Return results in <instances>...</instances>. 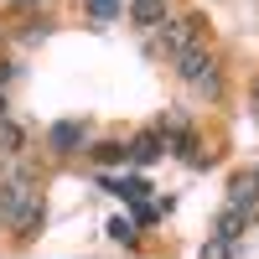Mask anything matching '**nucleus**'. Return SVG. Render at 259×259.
<instances>
[{
    "mask_svg": "<svg viewBox=\"0 0 259 259\" xmlns=\"http://www.w3.org/2000/svg\"><path fill=\"white\" fill-rule=\"evenodd\" d=\"M177 73L192 83V89H197V83H207V78H218V57H212L207 47H202V41H197V47H187L182 57H177Z\"/></svg>",
    "mask_w": 259,
    "mask_h": 259,
    "instance_id": "obj_1",
    "label": "nucleus"
},
{
    "mask_svg": "<svg viewBox=\"0 0 259 259\" xmlns=\"http://www.w3.org/2000/svg\"><path fill=\"white\" fill-rule=\"evenodd\" d=\"M161 36H166V47H171V57H182L187 47H197V21H192V16H171Z\"/></svg>",
    "mask_w": 259,
    "mask_h": 259,
    "instance_id": "obj_2",
    "label": "nucleus"
},
{
    "mask_svg": "<svg viewBox=\"0 0 259 259\" xmlns=\"http://www.w3.org/2000/svg\"><path fill=\"white\" fill-rule=\"evenodd\" d=\"M83 135H89V130H83L78 119H62V124H52V130H47V145L68 156V150H78V145H83Z\"/></svg>",
    "mask_w": 259,
    "mask_h": 259,
    "instance_id": "obj_3",
    "label": "nucleus"
},
{
    "mask_svg": "<svg viewBox=\"0 0 259 259\" xmlns=\"http://www.w3.org/2000/svg\"><path fill=\"white\" fill-rule=\"evenodd\" d=\"M233 207H239V212H254V207H259V182H254V177H239V182H233Z\"/></svg>",
    "mask_w": 259,
    "mask_h": 259,
    "instance_id": "obj_4",
    "label": "nucleus"
},
{
    "mask_svg": "<svg viewBox=\"0 0 259 259\" xmlns=\"http://www.w3.org/2000/svg\"><path fill=\"white\" fill-rule=\"evenodd\" d=\"M41 218H47V207H41V202H26V207L16 212V233H21V239H31V233L41 228Z\"/></svg>",
    "mask_w": 259,
    "mask_h": 259,
    "instance_id": "obj_5",
    "label": "nucleus"
},
{
    "mask_svg": "<svg viewBox=\"0 0 259 259\" xmlns=\"http://www.w3.org/2000/svg\"><path fill=\"white\" fill-rule=\"evenodd\" d=\"M244 223H249V212H239V207H228L223 218H218V244H233L244 233Z\"/></svg>",
    "mask_w": 259,
    "mask_h": 259,
    "instance_id": "obj_6",
    "label": "nucleus"
},
{
    "mask_svg": "<svg viewBox=\"0 0 259 259\" xmlns=\"http://www.w3.org/2000/svg\"><path fill=\"white\" fill-rule=\"evenodd\" d=\"M161 16H166L161 0H135V6H130V21H135V26H156Z\"/></svg>",
    "mask_w": 259,
    "mask_h": 259,
    "instance_id": "obj_7",
    "label": "nucleus"
},
{
    "mask_svg": "<svg viewBox=\"0 0 259 259\" xmlns=\"http://www.w3.org/2000/svg\"><path fill=\"white\" fill-rule=\"evenodd\" d=\"M21 207H26V192H21V182H0V212H6V218H16Z\"/></svg>",
    "mask_w": 259,
    "mask_h": 259,
    "instance_id": "obj_8",
    "label": "nucleus"
},
{
    "mask_svg": "<svg viewBox=\"0 0 259 259\" xmlns=\"http://www.w3.org/2000/svg\"><path fill=\"white\" fill-rule=\"evenodd\" d=\"M21 145H26V135H21V124L0 119V150H21Z\"/></svg>",
    "mask_w": 259,
    "mask_h": 259,
    "instance_id": "obj_9",
    "label": "nucleus"
},
{
    "mask_svg": "<svg viewBox=\"0 0 259 259\" xmlns=\"http://www.w3.org/2000/svg\"><path fill=\"white\" fill-rule=\"evenodd\" d=\"M156 156H161V140L156 135H140L135 140V161H156Z\"/></svg>",
    "mask_w": 259,
    "mask_h": 259,
    "instance_id": "obj_10",
    "label": "nucleus"
},
{
    "mask_svg": "<svg viewBox=\"0 0 259 259\" xmlns=\"http://www.w3.org/2000/svg\"><path fill=\"white\" fill-rule=\"evenodd\" d=\"M89 11H94L99 21H114V16H119V0H89Z\"/></svg>",
    "mask_w": 259,
    "mask_h": 259,
    "instance_id": "obj_11",
    "label": "nucleus"
},
{
    "mask_svg": "<svg viewBox=\"0 0 259 259\" xmlns=\"http://www.w3.org/2000/svg\"><path fill=\"white\" fill-rule=\"evenodd\" d=\"M130 156V145H99L94 150V161H124Z\"/></svg>",
    "mask_w": 259,
    "mask_h": 259,
    "instance_id": "obj_12",
    "label": "nucleus"
},
{
    "mask_svg": "<svg viewBox=\"0 0 259 259\" xmlns=\"http://www.w3.org/2000/svg\"><path fill=\"white\" fill-rule=\"evenodd\" d=\"M202 259H228V244H218V239H212V244L202 249Z\"/></svg>",
    "mask_w": 259,
    "mask_h": 259,
    "instance_id": "obj_13",
    "label": "nucleus"
},
{
    "mask_svg": "<svg viewBox=\"0 0 259 259\" xmlns=\"http://www.w3.org/2000/svg\"><path fill=\"white\" fill-rule=\"evenodd\" d=\"M6 83H11V62H0V89H6Z\"/></svg>",
    "mask_w": 259,
    "mask_h": 259,
    "instance_id": "obj_14",
    "label": "nucleus"
},
{
    "mask_svg": "<svg viewBox=\"0 0 259 259\" xmlns=\"http://www.w3.org/2000/svg\"><path fill=\"white\" fill-rule=\"evenodd\" d=\"M254 109H259V78H254Z\"/></svg>",
    "mask_w": 259,
    "mask_h": 259,
    "instance_id": "obj_15",
    "label": "nucleus"
},
{
    "mask_svg": "<svg viewBox=\"0 0 259 259\" xmlns=\"http://www.w3.org/2000/svg\"><path fill=\"white\" fill-rule=\"evenodd\" d=\"M0 119H6V94H0Z\"/></svg>",
    "mask_w": 259,
    "mask_h": 259,
    "instance_id": "obj_16",
    "label": "nucleus"
},
{
    "mask_svg": "<svg viewBox=\"0 0 259 259\" xmlns=\"http://www.w3.org/2000/svg\"><path fill=\"white\" fill-rule=\"evenodd\" d=\"M254 182H259V171H254Z\"/></svg>",
    "mask_w": 259,
    "mask_h": 259,
    "instance_id": "obj_17",
    "label": "nucleus"
}]
</instances>
